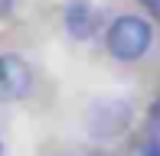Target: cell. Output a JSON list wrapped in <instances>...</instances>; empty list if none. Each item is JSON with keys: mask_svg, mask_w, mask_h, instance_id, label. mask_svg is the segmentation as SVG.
Here are the masks:
<instances>
[{"mask_svg": "<svg viewBox=\"0 0 160 156\" xmlns=\"http://www.w3.org/2000/svg\"><path fill=\"white\" fill-rule=\"evenodd\" d=\"M150 42H154V30H150L147 20L134 16V13H124V16L111 20L108 26V36H105V46L111 52V59L118 62H137L147 55Z\"/></svg>", "mask_w": 160, "mask_h": 156, "instance_id": "obj_1", "label": "cell"}, {"mask_svg": "<svg viewBox=\"0 0 160 156\" xmlns=\"http://www.w3.org/2000/svg\"><path fill=\"white\" fill-rule=\"evenodd\" d=\"M85 127L95 140H114L131 127V108L121 98H101L88 108L85 114Z\"/></svg>", "mask_w": 160, "mask_h": 156, "instance_id": "obj_2", "label": "cell"}, {"mask_svg": "<svg viewBox=\"0 0 160 156\" xmlns=\"http://www.w3.org/2000/svg\"><path fill=\"white\" fill-rule=\"evenodd\" d=\"M33 88V68L20 55H0V101H20Z\"/></svg>", "mask_w": 160, "mask_h": 156, "instance_id": "obj_3", "label": "cell"}, {"mask_svg": "<svg viewBox=\"0 0 160 156\" xmlns=\"http://www.w3.org/2000/svg\"><path fill=\"white\" fill-rule=\"evenodd\" d=\"M65 30H69L72 39H92L98 30V13L92 10L85 0H75V3L65 10Z\"/></svg>", "mask_w": 160, "mask_h": 156, "instance_id": "obj_4", "label": "cell"}, {"mask_svg": "<svg viewBox=\"0 0 160 156\" xmlns=\"http://www.w3.org/2000/svg\"><path fill=\"white\" fill-rule=\"evenodd\" d=\"M131 156H160V137L157 133H150L147 140H141V143L134 146V153Z\"/></svg>", "mask_w": 160, "mask_h": 156, "instance_id": "obj_5", "label": "cell"}, {"mask_svg": "<svg viewBox=\"0 0 160 156\" xmlns=\"http://www.w3.org/2000/svg\"><path fill=\"white\" fill-rule=\"evenodd\" d=\"M137 3H141L144 10H150V13H160V0H137Z\"/></svg>", "mask_w": 160, "mask_h": 156, "instance_id": "obj_6", "label": "cell"}, {"mask_svg": "<svg viewBox=\"0 0 160 156\" xmlns=\"http://www.w3.org/2000/svg\"><path fill=\"white\" fill-rule=\"evenodd\" d=\"M10 10H13V0H0V20L10 16Z\"/></svg>", "mask_w": 160, "mask_h": 156, "instance_id": "obj_7", "label": "cell"}, {"mask_svg": "<svg viewBox=\"0 0 160 156\" xmlns=\"http://www.w3.org/2000/svg\"><path fill=\"white\" fill-rule=\"evenodd\" d=\"M85 156H111V153H105V150H92V153H85Z\"/></svg>", "mask_w": 160, "mask_h": 156, "instance_id": "obj_8", "label": "cell"}, {"mask_svg": "<svg viewBox=\"0 0 160 156\" xmlns=\"http://www.w3.org/2000/svg\"><path fill=\"white\" fill-rule=\"evenodd\" d=\"M0 156H3V140H0Z\"/></svg>", "mask_w": 160, "mask_h": 156, "instance_id": "obj_9", "label": "cell"}]
</instances>
